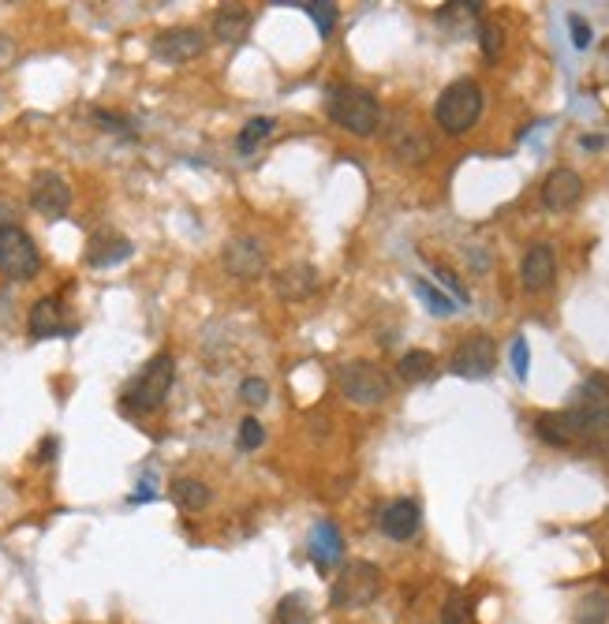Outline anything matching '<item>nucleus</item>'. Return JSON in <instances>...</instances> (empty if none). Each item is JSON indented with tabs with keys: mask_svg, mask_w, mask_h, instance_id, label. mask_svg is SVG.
Wrapping results in <instances>:
<instances>
[{
	"mask_svg": "<svg viewBox=\"0 0 609 624\" xmlns=\"http://www.w3.org/2000/svg\"><path fill=\"white\" fill-rule=\"evenodd\" d=\"M326 109L333 124H340V128L359 135V139H370L378 131V124H382V105L363 86H348V83L329 86Z\"/></svg>",
	"mask_w": 609,
	"mask_h": 624,
	"instance_id": "obj_1",
	"label": "nucleus"
},
{
	"mask_svg": "<svg viewBox=\"0 0 609 624\" xmlns=\"http://www.w3.org/2000/svg\"><path fill=\"white\" fill-rule=\"evenodd\" d=\"M482 116V90L475 79H456L434 101V120L449 135H468Z\"/></svg>",
	"mask_w": 609,
	"mask_h": 624,
	"instance_id": "obj_2",
	"label": "nucleus"
},
{
	"mask_svg": "<svg viewBox=\"0 0 609 624\" xmlns=\"http://www.w3.org/2000/svg\"><path fill=\"white\" fill-rule=\"evenodd\" d=\"M378 595H382V568L370 561H348L329 587V606L333 610H367Z\"/></svg>",
	"mask_w": 609,
	"mask_h": 624,
	"instance_id": "obj_3",
	"label": "nucleus"
},
{
	"mask_svg": "<svg viewBox=\"0 0 609 624\" xmlns=\"http://www.w3.org/2000/svg\"><path fill=\"white\" fill-rule=\"evenodd\" d=\"M172 382H176V359H172L169 352H157L154 359L142 367L135 385L124 393V408H128V412H139V415L157 412V408L169 400Z\"/></svg>",
	"mask_w": 609,
	"mask_h": 624,
	"instance_id": "obj_4",
	"label": "nucleus"
},
{
	"mask_svg": "<svg viewBox=\"0 0 609 624\" xmlns=\"http://www.w3.org/2000/svg\"><path fill=\"white\" fill-rule=\"evenodd\" d=\"M42 270V255L19 225L0 228V273L8 281H30L34 273Z\"/></svg>",
	"mask_w": 609,
	"mask_h": 624,
	"instance_id": "obj_5",
	"label": "nucleus"
},
{
	"mask_svg": "<svg viewBox=\"0 0 609 624\" xmlns=\"http://www.w3.org/2000/svg\"><path fill=\"white\" fill-rule=\"evenodd\" d=\"M340 393L359 404V408H374L389 397V378L378 363H367V359H355L348 367L340 370Z\"/></svg>",
	"mask_w": 609,
	"mask_h": 624,
	"instance_id": "obj_6",
	"label": "nucleus"
},
{
	"mask_svg": "<svg viewBox=\"0 0 609 624\" xmlns=\"http://www.w3.org/2000/svg\"><path fill=\"white\" fill-rule=\"evenodd\" d=\"M497 363V344L494 337H486V333H471L464 341L456 344L453 352V374L460 378H471V382H479V378H490V370Z\"/></svg>",
	"mask_w": 609,
	"mask_h": 624,
	"instance_id": "obj_7",
	"label": "nucleus"
},
{
	"mask_svg": "<svg viewBox=\"0 0 609 624\" xmlns=\"http://www.w3.org/2000/svg\"><path fill=\"white\" fill-rule=\"evenodd\" d=\"M206 53V34L199 27H169L154 38V57L165 64H187Z\"/></svg>",
	"mask_w": 609,
	"mask_h": 624,
	"instance_id": "obj_8",
	"label": "nucleus"
},
{
	"mask_svg": "<svg viewBox=\"0 0 609 624\" xmlns=\"http://www.w3.org/2000/svg\"><path fill=\"white\" fill-rule=\"evenodd\" d=\"M225 270L240 281H258L266 273V247L255 240V236H236V240L225 243Z\"/></svg>",
	"mask_w": 609,
	"mask_h": 624,
	"instance_id": "obj_9",
	"label": "nucleus"
},
{
	"mask_svg": "<svg viewBox=\"0 0 609 624\" xmlns=\"http://www.w3.org/2000/svg\"><path fill=\"white\" fill-rule=\"evenodd\" d=\"M30 206L49 217V221H60L71 206V187L64 184V176L57 172H38L34 180H30Z\"/></svg>",
	"mask_w": 609,
	"mask_h": 624,
	"instance_id": "obj_10",
	"label": "nucleus"
},
{
	"mask_svg": "<svg viewBox=\"0 0 609 624\" xmlns=\"http://www.w3.org/2000/svg\"><path fill=\"white\" fill-rule=\"evenodd\" d=\"M273 292L284 303H303L318 292V270L311 262H288L284 270L273 273Z\"/></svg>",
	"mask_w": 609,
	"mask_h": 624,
	"instance_id": "obj_11",
	"label": "nucleus"
},
{
	"mask_svg": "<svg viewBox=\"0 0 609 624\" xmlns=\"http://www.w3.org/2000/svg\"><path fill=\"white\" fill-rule=\"evenodd\" d=\"M535 434H539L546 445H557V449H572V445H583V426L576 419V412H542L535 419Z\"/></svg>",
	"mask_w": 609,
	"mask_h": 624,
	"instance_id": "obj_12",
	"label": "nucleus"
},
{
	"mask_svg": "<svg viewBox=\"0 0 609 624\" xmlns=\"http://www.w3.org/2000/svg\"><path fill=\"white\" fill-rule=\"evenodd\" d=\"M580 199H583L580 172L553 169L550 176H546V184H542V206H546V210L565 213V210H572V206H576Z\"/></svg>",
	"mask_w": 609,
	"mask_h": 624,
	"instance_id": "obj_13",
	"label": "nucleus"
},
{
	"mask_svg": "<svg viewBox=\"0 0 609 624\" xmlns=\"http://www.w3.org/2000/svg\"><path fill=\"white\" fill-rule=\"evenodd\" d=\"M557 277V258H553L550 243H535L527 247L524 266H520V281H524L527 292H546Z\"/></svg>",
	"mask_w": 609,
	"mask_h": 624,
	"instance_id": "obj_14",
	"label": "nucleus"
},
{
	"mask_svg": "<svg viewBox=\"0 0 609 624\" xmlns=\"http://www.w3.org/2000/svg\"><path fill=\"white\" fill-rule=\"evenodd\" d=\"M131 240L128 236H116V232H98L90 247H86V262L94 266V270H109V266H120V262H128L131 258Z\"/></svg>",
	"mask_w": 609,
	"mask_h": 624,
	"instance_id": "obj_15",
	"label": "nucleus"
},
{
	"mask_svg": "<svg viewBox=\"0 0 609 624\" xmlns=\"http://www.w3.org/2000/svg\"><path fill=\"white\" fill-rule=\"evenodd\" d=\"M382 531L393 542L415 539V535H419V505H415V501H408V497H400V501H393V505H385Z\"/></svg>",
	"mask_w": 609,
	"mask_h": 624,
	"instance_id": "obj_16",
	"label": "nucleus"
},
{
	"mask_svg": "<svg viewBox=\"0 0 609 624\" xmlns=\"http://www.w3.org/2000/svg\"><path fill=\"white\" fill-rule=\"evenodd\" d=\"M30 337L34 341H45V337H57V333H68L64 326V307H60L57 296H45L30 307Z\"/></svg>",
	"mask_w": 609,
	"mask_h": 624,
	"instance_id": "obj_17",
	"label": "nucleus"
},
{
	"mask_svg": "<svg viewBox=\"0 0 609 624\" xmlns=\"http://www.w3.org/2000/svg\"><path fill=\"white\" fill-rule=\"evenodd\" d=\"M251 30V12L243 4H225L217 8V19H213V38L225 45H240Z\"/></svg>",
	"mask_w": 609,
	"mask_h": 624,
	"instance_id": "obj_18",
	"label": "nucleus"
},
{
	"mask_svg": "<svg viewBox=\"0 0 609 624\" xmlns=\"http://www.w3.org/2000/svg\"><path fill=\"white\" fill-rule=\"evenodd\" d=\"M340 554H344V539H340L337 524L322 520V524L314 527V539H311L314 568H318V572H329V568H333L340 561Z\"/></svg>",
	"mask_w": 609,
	"mask_h": 624,
	"instance_id": "obj_19",
	"label": "nucleus"
},
{
	"mask_svg": "<svg viewBox=\"0 0 609 624\" xmlns=\"http://www.w3.org/2000/svg\"><path fill=\"white\" fill-rule=\"evenodd\" d=\"M172 501H176L184 512H202L213 501V490L202 483V479L184 475V479H176V483H172Z\"/></svg>",
	"mask_w": 609,
	"mask_h": 624,
	"instance_id": "obj_20",
	"label": "nucleus"
},
{
	"mask_svg": "<svg viewBox=\"0 0 609 624\" xmlns=\"http://www.w3.org/2000/svg\"><path fill=\"white\" fill-rule=\"evenodd\" d=\"M397 370H400V378H404V382H430V378H434V370H438V359H434L430 352H423V348H415V352L400 355Z\"/></svg>",
	"mask_w": 609,
	"mask_h": 624,
	"instance_id": "obj_21",
	"label": "nucleus"
},
{
	"mask_svg": "<svg viewBox=\"0 0 609 624\" xmlns=\"http://www.w3.org/2000/svg\"><path fill=\"white\" fill-rule=\"evenodd\" d=\"M415 296L423 299L426 303V311L430 314H438V318H449V314H456V299L453 296H445V292H438L430 281H423V277H415Z\"/></svg>",
	"mask_w": 609,
	"mask_h": 624,
	"instance_id": "obj_22",
	"label": "nucleus"
},
{
	"mask_svg": "<svg viewBox=\"0 0 609 624\" xmlns=\"http://www.w3.org/2000/svg\"><path fill=\"white\" fill-rule=\"evenodd\" d=\"M609 621V595L606 591H587L576 606V624H606Z\"/></svg>",
	"mask_w": 609,
	"mask_h": 624,
	"instance_id": "obj_23",
	"label": "nucleus"
},
{
	"mask_svg": "<svg viewBox=\"0 0 609 624\" xmlns=\"http://www.w3.org/2000/svg\"><path fill=\"white\" fill-rule=\"evenodd\" d=\"M311 621V610H307V598L292 591V595L281 598V606H277V624H307Z\"/></svg>",
	"mask_w": 609,
	"mask_h": 624,
	"instance_id": "obj_24",
	"label": "nucleus"
},
{
	"mask_svg": "<svg viewBox=\"0 0 609 624\" xmlns=\"http://www.w3.org/2000/svg\"><path fill=\"white\" fill-rule=\"evenodd\" d=\"M273 128H277V124H273L270 116H255V120H247V128L240 131V150L243 154H251L262 139H270Z\"/></svg>",
	"mask_w": 609,
	"mask_h": 624,
	"instance_id": "obj_25",
	"label": "nucleus"
},
{
	"mask_svg": "<svg viewBox=\"0 0 609 624\" xmlns=\"http://www.w3.org/2000/svg\"><path fill=\"white\" fill-rule=\"evenodd\" d=\"M236 441H240L243 453H255L258 445L266 441V426L258 423L255 415H247V419H243V423H240V438H236Z\"/></svg>",
	"mask_w": 609,
	"mask_h": 624,
	"instance_id": "obj_26",
	"label": "nucleus"
},
{
	"mask_svg": "<svg viewBox=\"0 0 609 624\" xmlns=\"http://www.w3.org/2000/svg\"><path fill=\"white\" fill-rule=\"evenodd\" d=\"M479 42H482V57H486V60L501 57V27H494V23H482V27H479Z\"/></svg>",
	"mask_w": 609,
	"mask_h": 624,
	"instance_id": "obj_27",
	"label": "nucleus"
},
{
	"mask_svg": "<svg viewBox=\"0 0 609 624\" xmlns=\"http://www.w3.org/2000/svg\"><path fill=\"white\" fill-rule=\"evenodd\" d=\"M307 12L318 23V34L326 38L329 30H333V23H337V4H307Z\"/></svg>",
	"mask_w": 609,
	"mask_h": 624,
	"instance_id": "obj_28",
	"label": "nucleus"
},
{
	"mask_svg": "<svg viewBox=\"0 0 609 624\" xmlns=\"http://www.w3.org/2000/svg\"><path fill=\"white\" fill-rule=\"evenodd\" d=\"M240 397H243V404H266L270 400V385L262 382V378H247V382L240 385Z\"/></svg>",
	"mask_w": 609,
	"mask_h": 624,
	"instance_id": "obj_29",
	"label": "nucleus"
},
{
	"mask_svg": "<svg viewBox=\"0 0 609 624\" xmlns=\"http://www.w3.org/2000/svg\"><path fill=\"white\" fill-rule=\"evenodd\" d=\"M512 370H516V378H520V382H524L527 370H531V352H527L524 337H516V341H512Z\"/></svg>",
	"mask_w": 609,
	"mask_h": 624,
	"instance_id": "obj_30",
	"label": "nucleus"
},
{
	"mask_svg": "<svg viewBox=\"0 0 609 624\" xmlns=\"http://www.w3.org/2000/svg\"><path fill=\"white\" fill-rule=\"evenodd\" d=\"M568 30H572V45H576V49H587L591 38H595L591 27H587V19H580V15H568Z\"/></svg>",
	"mask_w": 609,
	"mask_h": 624,
	"instance_id": "obj_31",
	"label": "nucleus"
},
{
	"mask_svg": "<svg viewBox=\"0 0 609 624\" xmlns=\"http://www.w3.org/2000/svg\"><path fill=\"white\" fill-rule=\"evenodd\" d=\"M94 120H98L101 128H113V131H120V135H131V128H135L131 120H124V116H116V113H105V109H98V113H94Z\"/></svg>",
	"mask_w": 609,
	"mask_h": 624,
	"instance_id": "obj_32",
	"label": "nucleus"
},
{
	"mask_svg": "<svg viewBox=\"0 0 609 624\" xmlns=\"http://www.w3.org/2000/svg\"><path fill=\"white\" fill-rule=\"evenodd\" d=\"M434 273H438V281L445 284L449 292H453L456 303H468V288H464V284L456 281V273H449V270H445V266H438V270H434Z\"/></svg>",
	"mask_w": 609,
	"mask_h": 624,
	"instance_id": "obj_33",
	"label": "nucleus"
},
{
	"mask_svg": "<svg viewBox=\"0 0 609 624\" xmlns=\"http://www.w3.org/2000/svg\"><path fill=\"white\" fill-rule=\"evenodd\" d=\"M441 617H445V624H471L468 610H464V602H460L456 595L445 602V613H441Z\"/></svg>",
	"mask_w": 609,
	"mask_h": 624,
	"instance_id": "obj_34",
	"label": "nucleus"
},
{
	"mask_svg": "<svg viewBox=\"0 0 609 624\" xmlns=\"http://www.w3.org/2000/svg\"><path fill=\"white\" fill-rule=\"evenodd\" d=\"M150 497H154V483H150V479H146V483H142L139 490H135V494H131V505H139V501H150Z\"/></svg>",
	"mask_w": 609,
	"mask_h": 624,
	"instance_id": "obj_35",
	"label": "nucleus"
},
{
	"mask_svg": "<svg viewBox=\"0 0 609 624\" xmlns=\"http://www.w3.org/2000/svg\"><path fill=\"white\" fill-rule=\"evenodd\" d=\"M0 60H12V38L0 34Z\"/></svg>",
	"mask_w": 609,
	"mask_h": 624,
	"instance_id": "obj_36",
	"label": "nucleus"
},
{
	"mask_svg": "<svg viewBox=\"0 0 609 624\" xmlns=\"http://www.w3.org/2000/svg\"><path fill=\"white\" fill-rule=\"evenodd\" d=\"M0 213H4V221H8V225H12V221H15V210H12V202H0Z\"/></svg>",
	"mask_w": 609,
	"mask_h": 624,
	"instance_id": "obj_37",
	"label": "nucleus"
},
{
	"mask_svg": "<svg viewBox=\"0 0 609 624\" xmlns=\"http://www.w3.org/2000/svg\"><path fill=\"white\" fill-rule=\"evenodd\" d=\"M53 449H57V445H53V441H45V445H42V464H49V456H53Z\"/></svg>",
	"mask_w": 609,
	"mask_h": 624,
	"instance_id": "obj_38",
	"label": "nucleus"
},
{
	"mask_svg": "<svg viewBox=\"0 0 609 624\" xmlns=\"http://www.w3.org/2000/svg\"><path fill=\"white\" fill-rule=\"evenodd\" d=\"M595 453H602V456H606V460H609V430H606V438L598 441V449H595Z\"/></svg>",
	"mask_w": 609,
	"mask_h": 624,
	"instance_id": "obj_39",
	"label": "nucleus"
}]
</instances>
